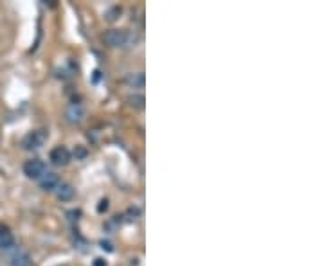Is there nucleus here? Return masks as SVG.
<instances>
[{
	"label": "nucleus",
	"instance_id": "20e7f679",
	"mask_svg": "<svg viewBox=\"0 0 324 266\" xmlns=\"http://www.w3.org/2000/svg\"><path fill=\"white\" fill-rule=\"evenodd\" d=\"M65 117L67 120L72 124L81 122V120L85 119V108H83V105H79V103H72V105H69V108H67Z\"/></svg>",
	"mask_w": 324,
	"mask_h": 266
},
{
	"label": "nucleus",
	"instance_id": "ddd939ff",
	"mask_svg": "<svg viewBox=\"0 0 324 266\" xmlns=\"http://www.w3.org/2000/svg\"><path fill=\"white\" fill-rule=\"evenodd\" d=\"M101 248H103V250H108V252L114 250V248H112V244H110V243H105V241L101 243Z\"/></svg>",
	"mask_w": 324,
	"mask_h": 266
},
{
	"label": "nucleus",
	"instance_id": "9d476101",
	"mask_svg": "<svg viewBox=\"0 0 324 266\" xmlns=\"http://www.w3.org/2000/svg\"><path fill=\"white\" fill-rule=\"evenodd\" d=\"M11 266H31V259L27 254H16L11 259Z\"/></svg>",
	"mask_w": 324,
	"mask_h": 266
},
{
	"label": "nucleus",
	"instance_id": "f03ea898",
	"mask_svg": "<svg viewBox=\"0 0 324 266\" xmlns=\"http://www.w3.org/2000/svg\"><path fill=\"white\" fill-rule=\"evenodd\" d=\"M45 140H47V131L36 130V131H33V133H29V135L24 139L22 146L26 148V150H38V148L44 146Z\"/></svg>",
	"mask_w": 324,
	"mask_h": 266
},
{
	"label": "nucleus",
	"instance_id": "423d86ee",
	"mask_svg": "<svg viewBox=\"0 0 324 266\" xmlns=\"http://www.w3.org/2000/svg\"><path fill=\"white\" fill-rule=\"evenodd\" d=\"M59 186V178L56 173H44V176L40 178V187L44 191H54Z\"/></svg>",
	"mask_w": 324,
	"mask_h": 266
},
{
	"label": "nucleus",
	"instance_id": "f257e3e1",
	"mask_svg": "<svg viewBox=\"0 0 324 266\" xmlns=\"http://www.w3.org/2000/svg\"><path fill=\"white\" fill-rule=\"evenodd\" d=\"M103 42L108 47H128L132 42H135V38L130 33L121 29H110L103 34Z\"/></svg>",
	"mask_w": 324,
	"mask_h": 266
},
{
	"label": "nucleus",
	"instance_id": "6e6552de",
	"mask_svg": "<svg viewBox=\"0 0 324 266\" xmlns=\"http://www.w3.org/2000/svg\"><path fill=\"white\" fill-rule=\"evenodd\" d=\"M0 247L4 250H9V248L15 247V237H13V234L8 229H0Z\"/></svg>",
	"mask_w": 324,
	"mask_h": 266
},
{
	"label": "nucleus",
	"instance_id": "0eeeda50",
	"mask_svg": "<svg viewBox=\"0 0 324 266\" xmlns=\"http://www.w3.org/2000/svg\"><path fill=\"white\" fill-rule=\"evenodd\" d=\"M56 196L59 198L62 201H69L74 198V187L70 183H59L56 187Z\"/></svg>",
	"mask_w": 324,
	"mask_h": 266
},
{
	"label": "nucleus",
	"instance_id": "9b49d317",
	"mask_svg": "<svg viewBox=\"0 0 324 266\" xmlns=\"http://www.w3.org/2000/svg\"><path fill=\"white\" fill-rule=\"evenodd\" d=\"M128 101H130V105L135 106V108H144V97L143 95H132Z\"/></svg>",
	"mask_w": 324,
	"mask_h": 266
},
{
	"label": "nucleus",
	"instance_id": "4468645a",
	"mask_svg": "<svg viewBox=\"0 0 324 266\" xmlns=\"http://www.w3.org/2000/svg\"><path fill=\"white\" fill-rule=\"evenodd\" d=\"M94 266H107V261H105V259H96Z\"/></svg>",
	"mask_w": 324,
	"mask_h": 266
},
{
	"label": "nucleus",
	"instance_id": "39448f33",
	"mask_svg": "<svg viewBox=\"0 0 324 266\" xmlns=\"http://www.w3.org/2000/svg\"><path fill=\"white\" fill-rule=\"evenodd\" d=\"M49 158H51V162L54 166H67L70 162V153H69V150H67V148L58 146V148H54V150L51 151Z\"/></svg>",
	"mask_w": 324,
	"mask_h": 266
},
{
	"label": "nucleus",
	"instance_id": "1a4fd4ad",
	"mask_svg": "<svg viewBox=\"0 0 324 266\" xmlns=\"http://www.w3.org/2000/svg\"><path fill=\"white\" fill-rule=\"evenodd\" d=\"M126 85H130L132 88H143L146 79H144V74L143 72H135V74H128L126 76Z\"/></svg>",
	"mask_w": 324,
	"mask_h": 266
},
{
	"label": "nucleus",
	"instance_id": "f8f14e48",
	"mask_svg": "<svg viewBox=\"0 0 324 266\" xmlns=\"http://www.w3.org/2000/svg\"><path fill=\"white\" fill-rule=\"evenodd\" d=\"M107 211H108V200H101L99 205H97V212L103 214V212H107Z\"/></svg>",
	"mask_w": 324,
	"mask_h": 266
},
{
	"label": "nucleus",
	"instance_id": "7ed1b4c3",
	"mask_svg": "<svg viewBox=\"0 0 324 266\" xmlns=\"http://www.w3.org/2000/svg\"><path fill=\"white\" fill-rule=\"evenodd\" d=\"M24 173H26L29 178L40 180L45 173V164L42 160H27L24 164Z\"/></svg>",
	"mask_w": 324,
	"mask_h": 266
}]
</instances>
